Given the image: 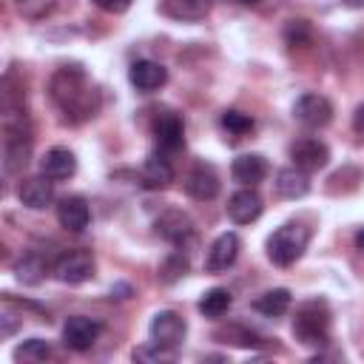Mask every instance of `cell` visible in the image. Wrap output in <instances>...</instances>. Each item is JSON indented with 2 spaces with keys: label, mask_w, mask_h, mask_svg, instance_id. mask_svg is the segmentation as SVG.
<instances>
[{
  "label": "cell",
  "mask_w": 364,
  "mask_h": 364,
  "mask_svg": "<svg viewBox=\"0 0 364 364\" xmlns=\"http://www.w3.org/2000/svg\"><path fill=\"white\" fill-rule=\"evenodd\" d=\"M51 100L71 122H82L100 108V94L80 68H60L51 77Z\"/></svg>",
  "instance_id": "1"
},
{
  "label": "cell",
  "mask_w": 364,
  "mask_h": 364,
  "mask_svg": "<svg viewBox=\"0 0 364 364\" xmlns=\"http://www.w3.org/2000/svg\"><path fill=\"white\" fill-rule=\"evenodd\" d=\"M293 336L304 347H324L330 341V310L324 301H304L293 316Z\"/></svg>",
  "instance_id": "2"
},
{
  "label": "cell",
  "mask_w": 364,
  "mask_h": 364,
  "mask_svg": "<svg viewBox=\"0 0 364 364\" xmlns=\"http://www.w3.org/2000/svg\"><path fill=\"white\" fill-rule=\"evenodd\" d=\"M307 242H310V230L301 228V225H282L276 228L270 236H267V259L279 267H290L293 262L301 259V253L307 250Z\"/></svg>",
  "instance_id": "3"
},
{
  "label": "cell",
  "mask_w": 364,
  "mask_h": 364,
  "mask_svg": "<svg viewBox=\"0 0 364 364\" xmlns=\"http://www.w3.org/2000/svg\"><path fill=\"white\" fill-rule=\"evenodd\" d=\"M28 151H31V136L23 128V117L11 119L6 114V139H3V165L9 173L20 171L28 162Z\"/></svg>",
  "instance_id": "4"
},
{
  "label": "cell",
  "mask_w": 364,
  "mask_h": 364,
  "mask_svg": "<svg viewBox=\"0 0 364 364\" xmlns=\"http://www.w3.org/2000/svg\"><path fill=\"white\" fill-rule=\"evenodd\" d=\"M148 333H151V341H154V344H159V347H165V350H176V347L185 341L188 324H185V318H182L179 313H173V310H159V313L151 318Z\"/></svg>",
  "instance_id": "5"
},
{
  "label": "cell",
  "mask_w": 364,
  "mask_h": 364,
  "mask_svg": "<svg viewBox=\"0 0 364 364\" xmlns=\"http://www.w3.org/2000/svg\"><path fill=\"white\" fill-rule=\"evenodd\" d=\"M100 333H102V324H100L97 318L71 316V318H65V324H63V344H65L68 350H74V353H85V350H91V347L97 344Z\"/></svg>",
  "instance_id": "6"
},
{
  "label": "cell",
  "mask_w": 364,
  "mask_h": 364,
  "mask_svg": "<svg viewBox=\"0 0 364 364\" xmlns=\"http://www.w3.org/2000/svg\"><path fill=\"white\" fill-rule=\"evenodd\" d=\"M54 276L63 284H82L94 276V256L88 250H65L54 262Z\"/></svg>",
  "instance_id": "7"
},
{
  "label": "cell",
  "mask_w": 364,
  "mask_h": 364,
  "mask_svg": "<svg viewBox=\"0 0 364 364\" xmlns=\"http://www.w3.org/2000/svg\"><path fill=\"white\" fill-rule=\"evenodd\" d=\"M293 117L307 128H324L333 119V102L324 94H301L293 105Z\"/></svg>",
  "instance_id": "8"
},
{
  "label": "cell",
  "mask_w": 364,
  "mask_h": 364,
  "mask_svg": "<svg viewBox=\"0 0 364 364\" xmlns=\"http://www.w3.org/2000/svg\"><path fill=\"white\" fill-rule=\"evenodd\" d=\"M290 159H293L296 168H301L304 173H310V171H321L327 165L330 151H327L324 142H318L313 136H304V139H296L290 145Z\"/></svg>",
  "instance_id": "9"
},
{
  "label": "cell",
  "mask_w": 364,
  "mask_h": 364,
  "mask_svg": "<svg viewBox=\"0 0 364 364\" xmlns=\"http://www.w3.org/2000/svg\"><path fill=\"white\" fill-rule=\"evenodd\" d=\"M239 250H242V242H239V236L236 233H219L216 239H213V245H210V250H208V259H205V270L208 273H222V270H228L236 259H239Z\"/></svg>",
  "instance_id": "10"
},
{
  "label": "cell",
  "mask_w": 364,
  "mask_h": 364,
  "mask_svg": "<svg viewBox=\"0 0 364 364\" xmlns=\"http://www.w3.org/2000/svg\"><path fill=\"white\" fill-rule=\"evenodd\" d=\"M17 199H20V205H26V208H31V210H43V208H48V205L54 202V182H51L46 173L28 176V179L20 182Z\"/></svg>",
  "instance_id": "11"
},
{
  "label": "cell",
  "mask_w": 364,
  "mask_h": 364,
  "mask_svg": "<svg viewBox=\"0 0 364 364\" xmlns=\"http://www.w3.org/2000/svg\"><path fill=\"white\" fill-rule=\"evenodd\" d=\"M128 80H131V85L136 91L151 94V91H156V88H162L168 82V71H165V65H159L154 60H136L128 68Z\"/></svg>",
  "instance_id": "12"
},
{
  "label": "cell",
  "mask_w": 364,
  "mask_h": 364,
  "mask_svg": "<svg viewBox=\"0 0 364 364\" xmlns=\"http://www.w3.org/2000/svg\"><path fill=\"white\" fill-rule=\"evenodd\" d=\"M262 196L253 191V188H242V191H236L230 199H228V216L236 222V225H250V222H256L259 219V213H262Z\"/></svg>",
  "instance_id": "13"
},
{
  "label": "cell",
  "mask_w": 364,
  "mask_h": 364,
  "mask_svg": "<svg viewBox=\"0 0 364 364\" xmlns=\"http://www.w3.org/2000/svg\"><path fill=\"white\" fill-rule=\"evenodd\" d=\"M154 139L162 151H179L185 145V125H182L179 114H173V111L159 114L154 122Z\"/></svg>",
  "instance_id": "14"
},
{
  "label": "cell",
  "mask_w": 364,
  "mask_h": 364,
  "mask_svg": "<svg viewBox=\"0 0 364 364\" xmlns=\"http://www.w3.org/2000/svg\"><path fill=\"white\" fill-rule=\"evenodd\" d=\"M57 222L60 228L65 230H85L88 222H91V210H88V202L82 196H63L60 205H57Z\"/></svg>",
  "instance_id": "15"
},
{
  "label": "cell",
  "mask_w": 364,
  "mask_h": 364,
  "mask_svg": "<svg viewBox=\"0 0 364 364\" xmlns=\"http://www.w3.org/2000/svg\"><path fill=\"white\" fill-rule=\"evenodd\" d=\"M185 191H188V196L196 199V202L213 199V196L219 193V176H216V171H213L210 165H196V168L188 173V179H185Z\"/></svg>",
  "instance_id": "16"
},
{
  "label": "cell",
  "mask_w": 364,
  "mask_h": 364,
  "mask_svg": "<svg viewBox=\"0 0 364 364\" xmlns=\"http://www.w3.org/2000/svg\"><path fill=\"white\" fill-rule=\"evenodd\" d=\"M74 171H77V159L68 148H51L40 159V173H46L51 182H63L74 176Z\"/></svg>",
  "instance_id": "17"
},
{
  "label": "cell",
  "mask_w": 364,
  "mask_h": 364,
  "mask_svg": "<svg viewBox=\"0 0 364 364\" xmlns=\"http://www.w3.org/2000/svg\"><path fill=\"white\" fill-rule=\"evenodd\" d=\"M230 173H233V179H236L239 185L253 188V185H259V182L267 176V159H264L262 154H242V156L233 159Z\"/></svg>",
  "instance_id": "18"
},
{
  "label": "cell",
  "mask_w": 364,
  "mask_h": 364,
  "mask_svg": "<svg viewBox=\"0 0 364 364\" xmlns=\"http://www.w3.org/2000/svg\"><path fill=\"white\" fill-rule=\"evenodd\" d=\"M273 188H276V193L282 199H299V196H304L310 191V179H307V173L301 168L293 165V168H282L276 173Z\"/></svg>",
  "instance_id": "19"
},
{
  "label": "cell",
  "mask_w": 364,
  "mask_h": 364,
  "mask_svg": "<svg viewBox=\"0 0 364 364\" xmlns=\"http://www.w3.org/2000/svg\"><path fill=\"white\" fill-rule=\"evenodd\" d=\"M156 233L168 242H182L193 233V222L188 213L182 210H165L159 219H156Z\"/></svg>",
  "instance_id": "20"
},
{
  "label": "cell",
  "mask_w": 364,
  "mask_h": 364,
  "mask_svg": "<svg viewBox=\"0 0 364 364\" xmlns=\"http://www.w3.org/2000/svg\"><path fill=\"white\" fill-rule=\"evenodd\" d=\"M173 182V168L165 156H156L151 154L142 165V185L151 188V191H159V188H168Z\"/></svg>",
  "instance_id": "21"
},
{
  "label": "cell",
  "mask_w": 364,
  "mask_h": 364,
  "mask_svg": "<svg viewBox=\"0 0 364 364\" xmlns=\"http://www.w3.org/2000/svg\"><path fill=\"white\" fill-rule=\"evenodd\" d=\"M165 11L173 20L196 23L210 11V0H165Z\"/></svg>",
  "instance_id": "22"
},
{
  "label": "cell",
  "mask_w": 364,
  "mask_h": 364,
  "mask_svg": "<svg viewBox=\"0 0 364 364\" xmlns=\"http://www.w3.org/2000/svg\"><path fill=\"white\" fill-rule=\"evenodd\" d=\"M253 307H256L262 316H267V318L284 316V313L290 310V290H284V287L264 290V293H262V296L253 301Z\"/></svg>",
  "instance_id": "23"
},
{
  "label": "cell",
  "mask_w": 364,
  "mask_h": 364,
  "mask_svg": "<svg viewBox=\"0 0 364 364\" xmlns=\"http://www.w3.org/2000/svg\"><path fill=\"white\" fill-rule=\"evenodd\" d=\"M46 273H48V262H46L40 253H34V250H28V253L14 264V276H17L23 284H40Z\"/></svg>",
  "instance_id": "24"
},
{
  "label": "cell",
  "mask_w": 364,
  "mask_h": 364,
  "mask_svg": "<svg viewBox=\"0 0 364 364\" xmlns=\"http://www.w3.org/2000/svg\"><path fill=\"white\" fill-rule=\"evenodd\" d=\"M230 304H233L230 290H225V287H210V290L199 299V313L208 316V318H222V316L230 310Z\"/></svg>",
  "instance_id": "25"
},
{
  "label": "cell",
  "mask_w": 364,
  "mask_h": 364,
  "mask_svg": "<svg viewBox=\"0 0 364 364\" xmlns=\"http://www.w3.org/2000/svg\"><path fill=\"white\" fill-rule=\"evenodd\" d=\"M48 355H51V347L43 338H28V341H23L14 350V358L17 361H46Z\"/></svg>",
  "instance_id": "26"
},
{
  "label": "cell",
  "mask_w": 364,
  "mask_h": 364,
  "mask_svg": "<svg viewBox=\"0 0 364 364\" xmlns=\"http://www.w3.org/2000/svg\"><path fill=\"white\" fill-rule=\"evenodd\" d=\"M222 128L228 134H233V136H245V134L253 131V119L247 114H242V111H225L222 114Z\"/></svg>",
  "instance_id": "27"
},
{
  "label": "cell",
  "mask_w": 364,
  "mask_h": 364,
  "mask_svg": "<svg viewBox=\"0 0 364 364\" xmlns=\"http://www.w3.org/2000/svg\"><path fill=\"white\" fill-rule=\"evenodd\" d=\"M134 358L136 361H171L173 358V350H165V347L148 341V344H142V347L134 350Z\"/></svg>",
  "instance_id": "28"
},
{
  "label": "cell",
  "mask_w": 364,
  "mask_h": 364,
  "mask_svg": "<svg viewBox=\"0 0 364 364\" xmlns=\"http://www.w3.org/2000/svg\"><path fill=\"white\" fill-rule=\"evenodd\" d=\"M219 336H225L230 344H236V347H259L262 344V338L256 336V333H250V330H245V327H228L225 333H219Z\"/></svg>",
  "instance_id": "29"
},
{
  "label": "cell",
  "mask_w": 364,
  "mask_h": 364,
  "mask_svg": "<svg viewBox=\"0 0 364 364\" xmlns=\"http://www.w3.org/2000/svg\"><path fill=\"white\" fill-rule=\"evenodd\" d=\"M185 270H188V262L176 253V256H171L165 264H162V270H159V276H162V282H176L179 276H185Z\"/></svg>",
  "instance_id": "30"
},
{
  "label": "cell",
  "mask_w": 364,
  "mask_h": 364,
  "mask_svg": "<svg viewBox=\"0 0 364 364\" xmlns=\"http://www.w3.org/2000/svg\"><path fill=\"white\" fill-rule=\"evenodd\" d=\"M14 3H17L20 14H26V17H31V20L43 17V14L54 6V0H14Z\"/></svg>",
  "instance_id": "31"
},
{
  "label": "cell",
  "mask_w": 364,
  "mask_h": 364,
  "mask_svg": "<svg viewBox=\"0 0 364 364\" xmlns=\"http://www.w3.org/2000/svg\"><path fill=\"white\" fill-rule=\"evenodd\" d=\"M134 0H94V6H100L102 11H111V14H122L131 9Z\"/></svg>",
  "instance_id": "32"
},
{
  "label": "cell",
  "mask_w": 364,
  "mask_h": 364,
  "mask_svg": "<svg viewBox=\"0 0 364 364\" xmlns=\"http://www.w3.org/2000/svg\"><path fill=\"white\" fill-rule=\"evenodd\" d=\"M304 34H307V23L304 20H290V26H287V43L296 46Z\"/></svg>",
  "instance_id": "33"
},
{
  "label": "cell",
  "mask_w": 364,
  "mask_h": 364,
  "mask_svg": "<svg viewBox=\"0 0 364 364\" xmlns=\"http://www.w3.org/2000/svg\"><path fill=\"white\" fill-rule=\"evenodd\" d=\"M353 125H355V131H364V105H358V108H355V117H353Z\"/></svg>",
  "instance_id": "34"
},
{
  "label": "cell",
  "mask_w": 364,
  "mask_h": 364,
  "mask_svg": "<svg viewBox=\"0 0 364 364\" xmlns=\"http://www.w3.org/2000/svg\"><path fill=\"white\" fill-rule=\"evenodd\" d=\"M355 250H361V253H364V228L355 233Z\"/></svg>",
  "instance_id": "35"
},
{
  "label": "cell",
  "mask_w": 364,
  "mask_h": 364,
  "mask_svg": "<svg viewBox=\"0 0 364 364\" xmlns=\"http://www.w3.org/2000/svg\"><path fill=\"white\" fill-rule=\"evenodd\" d=\"M350 9H364V0H344Z\"/></svg>",
  "instance_id": "36"
},
{
  "label": "cell",
  "mask_w": 364,
  "mask_h": 364,
  "mask_svg": "<svg viewBox=\"0 0 364 364\" xmlns=\"http://www.w3.org/2000/svg\"><path fill=\"white\" fill-rule=\"evenodd\" d=\"M239 3H245V6H256V3H262V0H239Z\"/></svg>",
  "instance_id": "37"
}]
</instances>
